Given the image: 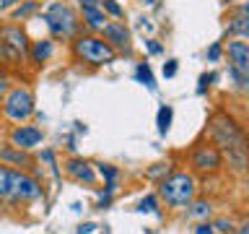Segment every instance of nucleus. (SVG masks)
Wrapping results in <instances>:
<instances>
[{"instance_id":"f257e3e1","label":"nucleus","mask_w":249,"mask_h":234,"mask_svg":"<svg viewBox=\"0 0 249 234\" xmlns=\"http://www.w3.org/2000/svg\"><path fill=\"white\" fill-rule=\"evenodd\" d=\"M208 138L213 140V146L221 148V154L229 156V164L233 172L247 175L249 172V136L241 130V125L231 115L218 112L210 117Z\"/></svg>"},{"instance_id":"f03ea898","label":"nucleus","mask_w":249,"mask_h":234,"mask_svg":"<svg viewBox=\"0 0 249 234\" xmlns=\"http://www.w3.org/2000/svg\"><path fill=\"white\" fill-rule=\"evenodd\" d=\"M73 55L78 62H83L89 68L112 65L117 60V50L99 34H78L73 39Z\"/></svg>"},{"instance_id":"7ed1b4c3","label":"nucleus","mask_w":249,"mask_h":234,"mask_svg":"<svg viewBox=\"0 0 249 234\" xmlns=\"http://www.w3.org/2000/svg\"><path fill=\"white\" fill-rule=\"evenodd\" d=\"M44 23L47 29H50V34L54 39H62V42H68V39H75L81 34V16L73 11V5L70 3H52L50 8L44 11Z\"/></svg>"},{"instance_id":"20e7f679","label":"nucleus","mask_w":249,"mask_h":234,"mask_svg":"<svg viewBox=\"0 0 249 234\" xmlns=\"http://www.w3.org/2000/svg\"><path fill=\"white\" fill-rule=\"evenodd\" d=\"M197 195V182L187 172H174V175L163 177L159 185V198L166 200L171 208H187Z\"/></svg>"},{"instance_id":"39448f33","label":"nucleus","mask_w":249,"mask_h":234,"mask_svg":"<svg viewBox=\"0 0 249 234\" xmlns=\"http://www.w3.org/2000/svg\"><path fill=\"white\" fill-rule=\"evenodd\" d=\"M34 112H36V101H34V94H31L29 86H16V89H11L3 97V117L5 120L21 125Z\"/></svg>"},{"instance_id":"423d86ee","label":"nucleus","mask_w":249,"mask_h":234,"mask_svg":"<svg viewBox=\"0 0 249 234\" xmlns=\"http://www.w3.org/2000/svg\"><path fill=\"white\" fill-rule=\"evenodd\" d=\"M44 190H42V182L29 175L26 169H13L11 172V193H8V203L11 206H21V203H29V200H36L42 198Z\"/></svg>"},{"instance_id":"0eeeda50","label":"nucleus","mask_w":249,"mask_h":234,"mask_svg":"<svg viewBox=\"0 0 249 234\" xmlns=\"http://www.w3.org/2000/svg\"><path fill=\"white\" fill-rule=\"evenodd\" d=\"M223 167V154L213 143H200L192 148V169L200 175H215Z\"/></svg>"},{"instance_id":"6e6552de","label":"nucleus","mask_w":249,"mask_h":234,"mask_svg":"<svg viewBox=\"0 0 249 234\" xmlns=\"http://www.w3.org/2000/svg\"><path fill=\"white\" fill-rule=\"evenodd\" d=\"M78 5H81V21H83V26L89 29L91 34H101V29L109 23L101 0H78Z\"/></svg>"},{"instance_id":"1a4fd4ad","label":"nucleus","mask_w":249,"mask_h":234,"mask_svg":"<svg viewBox=\"0 0 249 234\" xmlns=\"http://www.w3.org/2000/svg\"><path fill=\"white\" fill-rule=\"evenodd\" d=\"M8 138H11V146L21 148V151H31V148H36L39 143L44 140V133L36 128V125H13L11 133H8Z\"/></svg>"},{"instance_id":"9d476101","label":"nucleus","mask_w":249,"mask_h":234,"mask_svg":"<svg viewBox=\"0 0 249 234\" xmlns=\"http://www.w3.org/2000/svg\"><path fill=\"white\" fill-rule=\"evenodd\" d=\"M65 175L70 179H75V182L89 185V187L96 185V169H93V164H89L86 159H68L65 161Z\"/></svg>"},{"instance_id":"9b49d317","label":"nucleus","mask_w":249,"mask_h":234,"mask_svg":"<svg viewBox=\"0 0 249 234\" xmlns=\"http://www.w3.org/2000/svg\"><path fill=\"white\" fill-rule=\"evenodd\" d=\"M101 37L107 39L109 44L114 47V50H120V52H130V31L124 23L120 21H109L104 29H101Z\"/></svg>"},{"instance_id":"f8f14e48","label":"nucleus","mask_w":249,"mask_h":234,"mask_svg":"<svg viewBox=\"0 0 249 234\" xmlns=\"http://www.w3.org/2000/svg\"><path fill=\"white\" fill-rule=\"evenodd\" d=\"M226 52H229L231 68H236L239 73L249 76V44L247 42H229Z\"/></svg>"},{"instance_id":"ddd939ff","label":"nucleus","mask_w":249,"mask_h":234,"mask_svg":"<svg viewBox=\"0 0 249 234\" xmlns=\"http://www.w3.org/2000/svg\"><path fill=\"white\" fill-rule=\"evenodd\" d=\"M0 39H5L8 44H13L18 52H23L29 58V47L31 42L26 39V34H23L21 26H16V23H5V26H0Z\"/></svg>"},{"instance_id":"4468645a","label":"nucleus","mask_w":249,"mask_h":234,"mask_svg":"<svg viewBox=\"0 0 249 234\" xmlns=\"http://www.w3.org/2000/svg\"><path fill=\"white\" fill-rule=\"evenodd\" d=\"M0 164H5V167H16V169H29L31 159H29L26 151H21V148L3 146V148H0Z\"/></svg>"},{"instance_id":"2eb2a0df","label":"nucleus","mask_w":249,"mask_h":234,"mask_svg":"<svg viewBox=\"0 0 249 234\" xmlns=\"http://www.w3.org/2000/svg\"><path fill=\"white\" fill-rule=\"evenodd\" d=\"M52 55H54V42L52 39H36V42H31V47H29V58H31L34 65H44Z\"/></svg>"},{"instance_id":"dca6fc26","label":"nucleus","mask_w":249,"mask_h":234,"mask_svg":"<svg viewBox=\"0 0 249 234\" xmlns=\"http://www.w3.org/2000/svg\"><path fill=\"white\" fill-rule=\"evenodd\" d=\"M23 60H26V55L18 52L13 44H8L5 39H0V65L18 68V65H23Z\"/></svg>"},{"instance_id":"f3484780","label":"nucleus","mask_w":249,"mask_h":234,"mask_svg":"<svg viewBox=\"0 0 249 234\" xmlns=\"http://www.w3.org/2000/svg\"><path fill=\"white\" fill-rule=\"evenodd\" d=\"M171 120H174V109H171L169 104H163V107L159 109V117H156V125H159V133H161V136H166V133H169Z\"/></svg>"},{"instance_id":"a211bd4d","label":"nucleus","mask_w":249,"mask_h":234,"mask_svg":"<svg viewBox=\"0 0 249 234\" xmlns=\"http://www.w3.org/2000/svg\"><path fill=\"white\" fill-rule=\"evenodd\" d=\"M135 81L138 83H143V86H148V89H156V78H153V73H151V65L148 62H140V65L135 68Z\"/></svg>"},{"instance_id":"6ab92c4d","label":"nucleus","mask_w":249,"mask_h":234,"mask_svg":"<svg viewBox=\"0 0 249 234\" xmlns=\"http://www.w3.org/2000/svg\"><path fill=\"white\" fill-rule=\"evenodd\" d=\"M229 31L231 34H239V37H247L249 39V16H236V19H231L229 23Z\"/></svg>"},{"instance_id":"aec40b11","label":"nucleus","mask_w":249,"mask_h":234,"mask_svg":"<svg viewBox=\"0 0 249 234\" xmlns=\"http://www.w3.org/2000/svg\"><path fill=\"white\" fill-rule=\"evenodd\" d=\"M11 167L0 164V203L8 200V193H11Z\"/></svg>"},{"instance_id":"412c9836","label":"nucleus","mask_w":249,"mask_h":234,"mask_svg":"<svg viewBox=\"0 0 249 234\" xmlns=\"http://www.w3.org/2000/svg\"><path fill=\"white\" fill-rule=\"evenodd\" d=\"M36 0H26V3H21V5H16L13 8V21H26L31 13L36 11Z\"/></svg>"},{"instance_id":"4be33fe9","label":"nucleus","mask_w":249,"mask_h":234,"mask_svg":"<svg viewBox=\"0 0 249 234\" xmlns=\"http://www.w3.org/2000/svg\"><path fill=\"white\" fill-rule=\"evenodd\" d=\"M190 206H192V211H190L192 218H208L210 211H213V206H210L208 200H192Z\"/></svg>"},{"instance_id":"5701e85b","label":"nucleus","mask_w":249,"mask_h":234,"mask_svg":"<svg viewBox=\"0 0 249 234\" xmlns=\"http://www.w3.org/2000/svg\"><path fill=\"white\" fill-rule=\"evenodd\" d=\"M231 78L236 81V83H233V89H236V91H241V94H249V76L239 73L236 68H231Z\"/></svg>"},{"instance_id":"b1692460","label":"nucleus","mask_w":249,"mask_h":234,"mask_svg":"<svg viewBox=\"0 0 249 234\" xmlns=\"http://www.w3.org/2000/svg\"><path fill=\"white\" fill-rule=\"evenodd\" d=\"M138 211H143V214H159V198H156V195H145V198L140 200Z\"/></svg>"},{"instance_id":"393cba45","label":"nucleus","mask_w":249,"mask_h":234,"mask_svg":"<svg viewBox=\"0 0 249 234\" xmlns=\"http://www.w3.org/2000/svg\"><path fill=\"white\" fill-rule=\"evenodd\" d=\"M101 5H104V13H109L112 19H122V16H124L122 5L117 3V0H101Z\"/></svg>"},{"instance_id":"a878e982","label":"nucleus","mask_w":249,"mask_h":234,"mask_svg":"<svg viewBox=\"0 0 249 234\" xmlns=\"http://www.w3.org/2000/svg\"><path fill=\"white\" fill-rule=\"evenodd\" d=\"M213 226H215V232H221V234H231V232H236V226H233L231 218H215Z\"/></svg>"},{"instance_id":"bb28decb","label":"nucleus","mask_w":249,"mask_h":234,"mask_svg":"<svg viewBox=\"0 0 249 234\" xmlns=\"http://www.w3.org/2000/svg\"><path fill=\"white\" fill-rule=\"evenodd\" d=\"M215 78H218L215 73H205V76H200V86H197V94H205V89H208V86L215 81Z\"/></svg>"},{"instance_id":"cd10ccee","label":"nucleus","mask_w":249,"mask_h":234,"mask_svg":"<svg viewBox=\"0 0 249 234\" xmlns=\"http://www.w3.org/2000/svg\"><path fill=\"white\" fill-rule=\"evenodd\" d=\"M163 76H166V78H174L177 76V60L163 62Z\"/></svg>"},{"instance_id":"c85d7f7f","label":"nucleus","mask_w":249,"mask_h":234,"mask_svg":"<svg viewBox=\"0 0 249 234\" xmlns=\"http://www.w3.org/2000/svg\"><path fill=\"white\" fill-rule=\"evenodd\" d=\"M195 234H215V226L213 224H200L197 229H195Z\"/></svg>"},{"instance_id":"c756f323","label":"nucleus","mask_w":249,"mask_h":234,"mask_svg":"<svg viewBox=\"0 0 249 234\" xmlns=\"http://www.w3.org/2000/svg\"><path fill=\"white\" fill-rule=\"evenodd\" d=\"M8 94V76L3 73V70H0V99H3Z\"/></svg>"},{"instance_id":"7c9ffc66","label":"nucleus","mask_w":249,"mask_h":234,"mask_svg":"<svg viewBox=\"0 0 249 234\" xmlns=\"http://www.w3.org/2000/svg\"><path fill=\"white\" fill-rule=\"evenodd\" d=\"M145 47H148V52H151V55H159V52H161V44L156 42V39H148Z\"/></svg>"},{"instance_id":"2f4dec72","label":"nucleus","mask_w":249,"mask_h":234,"mask_svg":"<svg viewBox=\"0 0 249 234\" xmlns=\"http://www.w3.org/2000/svg\"><path fill=\"white\" fill-rule=\"evenodd\" d=\"M218 58H221V44H213L208 50V60H218Z\"/></svg>"},{"instance_id":"473e14b6","label":"nucleus","mask_w":249,"mask_h":234,"mask_svg":"<svg viewBox=\"0 0 249 234\" xmlns=\"http://www.w3.org/2000/svg\"><path fill=\"white\" fill-rule=\"evenodd\" d=\"M163 169H166V167H163V164H156V167H153L151 172H148V179H156L159 175H163Z\"/></svg>"},{"instance_id":"72a5a7b5","label":"nucleus","mask_w":249,"mask_h":234,"mask_svg":"<svg viewBox=\"0 0 249 234\" xmlns=\"http://www.w3.org/2000/svg\"><path fill=\"white\" fill-rule=\"evenodd\" d=\"M93 229H96V224H81V226H78V234H93Z\"/></svg>"},{"instance_id":"f704fd0d","label":"nucleus","mask_w":249,"mask_h":234,"mask_svg":"<svg viewBox=\"0 0 249 234\" xmlns=\"http://www.w3.org/2000/svg\"><path fill=\"white\" fill-rule=\"evenodd\" d=\"M21 0H0V11H8V8H16Z\"/></svg>"},{"instance_id":"c9c22d12","label":"nucleus","mask_w":249,"mask_h":234,"mask_svg":"<svg viewBox=\"0 0 249 234\" xmlns=\"http://www.w3.org/2000/svg\"><path fill=\"white\" fill-rule=\"evenodd\" d=\"M236 234H249V221H244V224H241L239 229H236Z\"/></svg>"},{"instance_id":"e433bc0d","label":"nucleus","mask_w":249,"mask_h":234,"mask_svg":"<svg viewBox=\"0 0 249 234\" xmlns=\"http://www.w3.org/2000/svg\"><path fill=\"white\" fill-rule=\"evenodd\" d=\"M244 13L249 16V3H244Z\"/></svg>"},{"instance_id":"4c0bfd02","label":"nucleus","mask_w":249,"mask_h":234,"mask_svg":"<svg viewBox=\"0 0 249 234\" xmlns=\"http://www.w3.org/2000/svg\"><path fill=\"white\" fill-rule=\"evenodd\" d=\"M0 148H3V136H0Z\"/></svg>"},{"instance_id":"58836bf2","label":"nucleus","mask_w":249,"mask_h":234,"mask_svg":"<svg viewBox=\"0 0 249 234\" xmlns=\"http://www.w3.org/2000/svg\"><path fill=\"white\" fill-rule=\"evenodd\" d=\"M247 115H249V104H247Z\"/></svg>"}]
</instances>
